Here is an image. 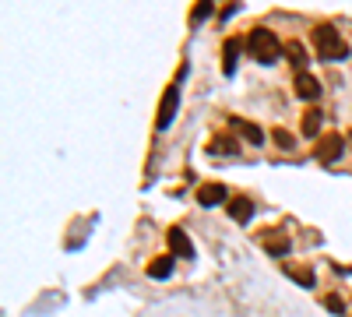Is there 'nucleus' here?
<instances>
[{
  "label": "nucleus",
  "instance_id": "13",
  "mask_svg": "<svg viewBox=\"0 0 352 317\" xmlns=\"http://www.w3.org/2000/svg\"><path fill=\"white\" fill-rule=\"evenodd\" d=\"M236 53H240V39H226V50H222V71L226 74H232V71H236Z\"/></svg>",
  "mask_w": 352,
  "mask_h": 317
},
{
  "label": "nucleus",
  "instance_id": "2",
  "mask_svg": "<svg viewBox=\"0 0 352 317\" xmlns=\"http://www.w3.org/2000/svg\"><path fill=\"white\" fill-rule=\"evenodd\" d=\"M314 46L320 53V61H345L349 56V43L338 36L335 25H317L314 28Z\"/></svg>",
  "mask_w": 352,
  "mask_h": 317
},
{
  "label": "nucleus",
  "instance_id": "15",
  "mask_svg": "<svg viewBox=\"0 0 352 317\" xmlns=\"http://www.w3.org/2000/svg\"><path fill=\"white\" fill-rule=\"evenodd\" d=\"M272 138H275V145H278L282 152H292V149H296V138H292L289 131H282V127H275Z\"/></svg>",
  "mask_w": 352,
  "mask_h": 317
},
{
  "label": "nucleus",
  "instance_id": "8",
  "mask_svg": "<svg viewBox=\"0 0 352 317\" xmlns=\"http://www.w3.org/2000/svg\"><path fill=\"white\" fill-rule=\"evenodd\" d=\"M296 96H300V99H317V96H320V81H317L314 74L300 71V74H296Z\"/></svg>",
  "mask_w": 352,
  "mask_h": 317
},
{
  "label": "nucleus",
  "instance_id": "5",
  "mask_svg": "<svg viewBox=\"0 0 352 317\" xmlns=\"http://www.w3.org/2000/svg\"><path fill=\"white\" fill-rule=\"evenodd\" d=\"M197 201L204 208H215V205H229V190H226V184H204L201 190H197Z\"/></svg>",
  "mask_w": 352,
  "mask_h": 317
},
{
  "label": "nucleus",
  "instance_id": "17",
  "mask_svg": "<svg viewBox=\"0 0 352 317\" xmlns=\"http://www.w3.org/2000/svg\"><path fill=\"white\" fill-rule=\"evenodd\" d=\"M289 275H292V278H300V282L307 285V289L314 285V272H307V268H289Z\"/></svg>",
  "mask_w": 352,
  "mask_h": 317
},
{
  "label": "nucleus",
  "instance_id": "9",
  "mask_svg": "<svg viewBox=\"0 0 352 317\" xmlns=\"http://www.w3.org/2000/svg\"><path fill=\"white\" fill-rule=\"evenodd\" d=\"M169 247H173V257H194V247H190V237L184 229H169Z\"/></svg>",
  "mask_w": 352,
  "mask_h": 317
},
{
  "label": "nucleus",
  "instance_id": "3",
  "mask_svg": "<svg viewBox=\"0 0 352 317\" xmlns=\"http://www.w3.org/2000/svg\"><path fill=\"white\" fill-rule=\"evenodd\" d=\"M345 152V138L342 134H324L320 138V145H317V159L320 162H338Z\"/></svg>",
  "mask_w": 352,
  "mask_h": 317
},
{
  "label": "nucleus",
  "instance_id": "19",
  "mask_svg": "<svg viewBox=\"0 0 352 317\" xmlns=\"http://www.w3.org/2000/svg\"><path fill=\"white\" fill-rule=\"evenodd\" d=\"M324 303H328V310H331V314H345V303H342V296H335V293H331Z\"/></svg>",
  "mask_w": 352,
  "mask_h": 317
},
{
  "label": "nucleus",
  "instance_id": "1",
  "mask_svg": "<svg viewBox=\"0 0 352 317\" xmlns=\"http://www.w3.org/2000/svg\"><path fill=\"white\" fill-rule=\"evenodd\" d=\"M247 50H250V56L257 64H275L285 46L278 43V36L272 32V28H254V32L247 36Z\"/></svg>",
  "mask_w": 352,
  "mask_h": 317
},
{
  "label": "nucleus",
  "instance_id": "16",
  "mask_svg": "<svg viewBox=\"0 0 352 317\" xmlns=\"http://www.w3.org/2000/svg\"><path fill=\"white\" fill-rule=\"evenodd\" d=\"M236 124H240V131H243V138L250 141V145H264V131L257 124H243V120H236Z\"/></svg>",
  "mask_w": 352,
  "mask_h": 317
},
{
  "label": "nucleus",
  "instance_id": "7",
  "mask_svg": "<svg viewBox=\"0 0 352 317\" xmlns=\"http://www.w3.org/2000/svg\"><path fill=\"white\" fill-rule=\"evenodd\" d=\"M226 208H229V219H232V222H250V215H254V201H250V197H232Z\"/></svg>",
  "mask_w": 352,
  "mask_h": 317
},
{
  "label": "nucleus",
  "instance_id": "6",
  "mask_svg": "<svg viewBox=\"0 0 352 317\" xmlns=\"http://www.w3.org/2000/svg\"><path fill=\"white\" fill-rule=\"evenodd\" d=\"M264 250H268L272 257H285V254L292 250V240L282 233V229H272V233L264 237Z\"/></svg>",
  "mask_w": 352,
  "mask_h": 317
},
{
  "label": "nucleus",
  "instance_id": "20",
  "mask_svg": "<svg viewBox=\"0 0 352 317\" xmlns=\"http://www.w3.org/2000/svg\"><path fill=\"white\" fill-rule=\"evenodd\" d=\"M349 145H352V131H349Z\"/></svg>",
  "mask_w": 352,
  "mask_h": 317
},
{
  "label": "nucleus",
  "instance_id": "4",
  "mask_svg": "<svg viewBox=\"0 0 352 317\" xmlns=\"http://www.w3.org/2000/svg\"><path fill=\"white\" fill-rule=\"evenodd\" d=\"M176 106H180V89H166V96H162V102H159V120H155L159 131H166V127L173 124Z\"/></svg>",
  "mask_w": 352,
  "mask_h": 317
},
{
  "label": "nucleus",
  "instance_id": "12",
  "mask_svg": "<svg viewBox=\"0 0 352 317\" xmlns=\"http://www.w3.org/2000/svg\"><path fill=\"white\" fill-rule=\"evenodd\" d=\"M320 120H324L320 109H307L303 113V138H317L320 134Z\"/></svg>",
  "mask_w": 352,
  "mask_h": 317
},
{
  "label": "nucleus",
  "instance_id": "11",
  "mask_svg": "<svg viewBox=\"0 0 352 317\" xmlns=\"http://www.w3.org/2000/svg\"><path fill=\"white\" fill-rule=\"evenodd\" d=\"M173 265H176V257L173 254H162V257H155V261L148 265V275L152 278H169L173 275Z\"/></svg>",
  "mask_w": 352,
  "mask_h": 317
},
{
  "label": "nucleus",
  "instance_id": "18",
  "mask_svg": "<svg viewBox=\"0 0 352 317\" xmlns=\"http://www.w3.org/2000/svg\"><path fill=\"white\" fill-rule=\"evenodd\" d=\"M208 14H212V4H208V0H201V4L194 8V21H204Z\"/></svg>",
  "mask_w": 352,
  "mask_h": 317
},
{
  "label": "nucleus",
  "instance_id": "10",
  "mask_svg": "<svg viewBox=\"0 0 352 317\" xmlns=\"http://www.w3.org/2000/svg\"><path fill=\"white\" fill-rule=\"evenodd\" d=\"M208 152H212V155H240V145H236L232 138L219 134V138H212V141H208Z\"/></svg>",
  "mask_w": 352,
  "mask_h": 317
},
{
  "label": "nucleus",
  "instance_id": "14",
  "mask_svg": "<svg viewBox=\"0 0 352 317\" xmlns=\"http://www.w3.org/2000/svg\"><path fill=\"white\" fill-rule=\"evenodd\" d=\"M285 56L292 61V67H303V64H307V53H303V46H300L296 39H292V43H285Z\"/></svg>",
  "mask_w": 352,
  "mask_h": 317
}]
</instances>
